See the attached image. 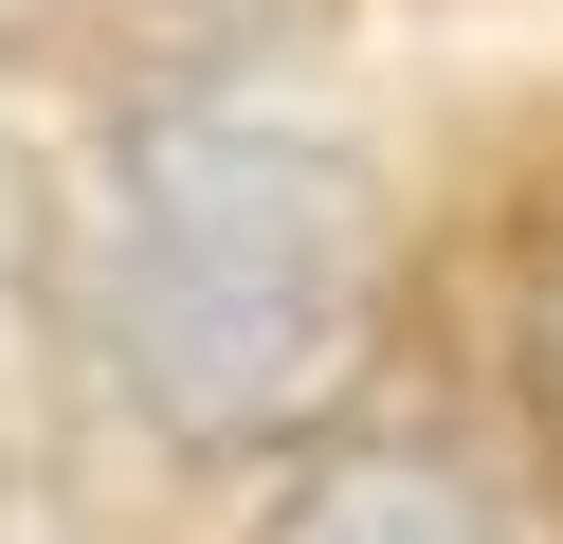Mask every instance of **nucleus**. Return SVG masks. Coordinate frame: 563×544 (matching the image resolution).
<instances>
[{
  "instance_id": "obj_2",
  "label": "nucleus",
  "mask_w": 563,
  "mask_h": 544,
  "mask_svg": "<svg viewBox=\"0 0 563 544\" xmlns=\"http://www.w3.org/2000/svg\"><path fill=\"white\" fill-rule=\"evenodd\" d=\"M255 544H509V508H490V471L437 454V435H328V454H291V490L255 508Z\"/></svg>"
},
{
  "instance_id": "obj_1",
  "label": "nucleus",
  "mask_w": 563,
  "mask_h": 544,
  "mask_svg": "<svg viewBox=\"0 0 563 544\" xmlns=\"http://www.w3.org/2000/svg\"><path fill=\"white\" fill-rule=\"evenodd\" d=\"M382 345V181L309 127L164 109L110 164V363L164 454H273Z\"/></svg>"
},
{
  "instance_id": "obj_3",
  "label": "nucleus",
  "mask_w": 563,
  "mask_h": 544,
  "mask_svg": "<svg viewBox=\"0 0 563 544\" xmlns=\"http://www.w3.org/2000/svg\"><path fill=\"white\" fill-rule=\"evenodd\" d=\"M509 363H527V399H545V418H563V254H545V273H527V309H509Z\"/></svg>"
}]
</instances>
